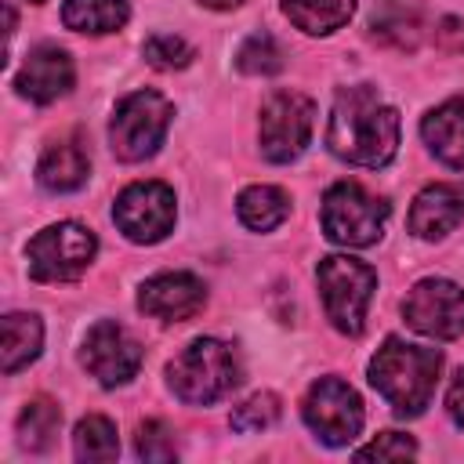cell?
<instances>
[{"label": "cell", "mask_w": 464, "mask_h": 464, "mask_svg": "<svg viewBox=\"0 0 464 464\" xmlns=\"http://www.w3.org/2000/svg\"><path fill=\"white\" fill-rule=\"evenodd\" d=\"M326 145L355 167H384L399 149V112L366 83L344 87L330 112Z\"/></svg>", "instance_id": "obj_1"}, {"label": "cell", "mask_w": 464, "mask_h": 464, "mask_svg": "<svg viewBox=\"0 0 464 464\" xmlns=\"http://www.w3.org/2000/svg\"><path fill=\"white\" fill-rule=\"evenodd\" d=\"M439 370L442 355L435 348H417L399 337H388L370 359V384L377 388V395H384L395 417H417L431 402Z\"/></svg>", "instance_id": "obj_2"}, {"label": "cell", "mask_w": 464, "mask_h": 464, "mask_svg": "<svg viewBox=\"0 0 464 464\" xmlns=\"http://www.w3.org/2000/svg\"><path fill=\"white\" fill-rule=\"evenodd\" d=\"M170 388L188 406H210L239 384V359L232 344L218 337H196L174 362L167 366Z\"/></svg>", "instance_id": "obj_3"}, {"label": "cell", "mask_w": 464, "mask_h": 464, "mask_svg": "<svg viewBox=\"0 0 464 464\" xmlns=\"http://www.w3.org/2000/svg\"><path fill=\"white\" fill-rule=\"evenodd\" d=\"M315 279H319L326 319L348 337L362 334V319H366V308H370L373 290H377V272L366 261L330 254L319 261Z\"/></svg>", "instance_id": "obj_4"}, {"label": "cell", "mask_w": 464, "mask_h": 464, "mask_svg": "<svg viewBox=\"0 0 464 464\" xmlns=\"http://www.w3.org/2000/svg\"><path fill=\"white\" fill-rule=\"evenodd\" d=\"M170 102L156 91H134L127 94L116 112H112V123H109V141H112V152L123 160V163H138V160H149L160 141L167 138V127H170Z\"/></svg>", "instance_id": "obj_5"}, {"label": "cell", "mask_w": 464, "mask_h": 464, "mask_svg": "<svg viewBox=\"0 0 464 464\" xmlns=\"http://www.w3.org/2000/svg\"><path fill=\"white\" fill-rule=\"evenodd\" d=\"M388 203L370 196L359 181H337L323 196V232L341 246H370L381 239Z\"/></svg>", "instance_id": "obj_6"}, {"label": "cell", "mask_w": 464, "mask_h": 464, "mask_svg": "<svg viewBox=\"0 0 464 464\" xmlns=\"http://www.w3.org/2000/svg\"><path fill=\"white\" fill-rule=\"evenodd\" d=\"M98 254V239L91 228L76 221H58L44 232H36L25 246L29 276L36 283H69L87 272V265Z\"/></svg>", "instance_id": "obj_7"}, {"label": "cell", "mask_w": 464, "mask_h": 464, "mask_svg": "<svg viewBox=\"0 0 464 464\" xmlns=\"http://www.w3.org/2000/svg\"><path fill=\"white\" fill-rule=\"evenodd\" d=\"M315 123L312 98L297 91H276L261 105V152L272 163H290L304 152Z\"/></svg>", "instance_id": "obj_8"}, {"label": "cell", "mask_w": 464, "mask_h": 464, "mask_svg": "<svg viewBox=\"0 0 464 464\" xmlns=\"http://www.w3.org/2000/svg\"><path fill=\"white\" fill-rule=\"evenodd\" d=\"M304 424L326 446H348L362 428V402L341 377H319L304 395Z\"/></svg>", "instance_id": "obj_9"}, {"label": "cell", "mask_w": 464, "mask_h": 464, "mask_svg": "<svg viewBox=\"0 0 464 464\" xmlns=\"http://www.w3.org/2000/svg\"><path fill=\"white\" fill-rule=\"evenodd\" d=\"M112 221L130 243H160L174 228V192L163 181H134L116 196Z\"/></svg>", "instance_id": "obj_10"}, {"label": "cell", "mask_w": 464, "mask_h": 464, "mask_svg": "<svg viewBox=\"0 0 464 464\" xmlns=\"http://www.w3.org/2000/svg\"><path fill=\"white\" fill-rule=\"evenodd\" d=\"M402 319L424 337L453 341L464 334V290L450 279H420L402 301Z\"/></svg>", "instance_id": "obj_11"}, {"label": "cell", "mask_w": 464, "mask_h": 464, "mask_svg": "<svg viewBox=\"0 0 464 464\" xmlns=\"http://www.w3.org/2000/svg\"><path fill=\"white\" fill-rule=\"evenodd\" d=\"M80 362L91 370V377H98V384L116 388V384H127L138 373V366H141V344L120 323L102 319V323H94L87 330Z\"/></svg>", "instance_id": "obj_12"}, {"label": "cell", "mask_w": 464, "mask_h": 464, "mask_svg": "<svg viewBox=\"0 0 464 464\" xmlns=\"http://www.w3.org/2000/svg\"><path fill=\"white\" fill-rule=\"evenodd\" d=\"M203 301H207V290L192 272L152 276V279H145V286L138 294V308L152 319H163V323L192 319L203 308Z\"/></svg>", "instance_id": "obj_13"}, {"label": "cell", "mask_w": 464, "mask_h": 464, "mask_svg": "<svg viewBox=\"0 0 464 464\" xmlns=\"http://www.w3.org/2000/svg\"><path fill=\"white\" fill-rule=\"evenodd\" d=\"M69 87H72V58L54 44L29 51V58L22 62V69L14 76V91L36 105L62 98Z\"/></svg>", "instance_id": "obj_14"}, {"label": "cell", "mask_w": 464, "mask_h": 464, "mask_svg": "<svg viewBox=\"0 0 464 464\" xmlns=\"http://www.w3.org/2000/svg\"><path fill=\"white\" fill-rule=\"evenodd\" d=\"M464 221V185H428L410 207V232L420 239H442Z\"/></svg>", "instance_id": "obj_15"}, {"label": "cell", "mask_w": 464, "mask_h": 464, "mask_svg": "<svg viewBox=\"0 0 464 464\" xmlns=\"http://www.w3.org/2000/svg\"><path fill=\"white\" fill-rule=\"evenodd\" d=\"M87 174H91V156H87L83 138L76 134L51 141L36 163V181L47 192H76L87 181Z\"/></svg>", "instance_id": "obj_16"}, {"label": "cell", "mask_w": 464, "mask_h": 464, "mask_svg": "<svg viewBox=\"0 0 464 464\" xmlns=\"http://www.w3.org/2000/svg\"><path fill=\"white\" fill-rule=\"evenodd\" d=\"M420 134H424L428 149L442 163L464 170V94H457V98L442 102L439 109H431L424 116V123H420Z\"/></svg>", "instance_id": "obj_17"}, {"label": "cell", "mask_w": 464, "mask_h": 464, "mask_svg": "<svg viewBox=\"0 0 464 464\" xmlns=\"http://www.w3.org/2000/svg\"><path fill=\"white\" fill-rule=\"evenodd\" d=\"M420 11L410 7L406 0H384L381 7H373L370 14V33L373 40L395 47V51H413L420 44Z\"/></svg>", "instance_id": "obj_18"}, {"label": "cell", "mask_w": 464, "mask_h": 464, "mask_svg": "<svg viewBox=\"0 0 464 464\" xmlns=\"http://www.w3.org/2000/svg\"><path fill=\"white\" fill-rule=\"evenodd\" d=\"M130 18L127 0H65L62 4V22L72 33H116Z\"/></svg>", "instance_id": "obj_19"}, {"label": "cell", "mask_w": 464, "mask_h": 464, "mask_svg": "<svg viewBox=\"0 0 464 464\" xmlns=\"http://www.w3.org/2000/svg\"><path fill=\"white\" fill-rule=\"evenodd\" d=\"M355 11V0H283V14L312 36H326L341 29Z\"/></svg>", "instance_id": "obj_20"}, {"label": "cell", "mask_w": 464, "mask_h": 464, "mask_svg": "<svg viewBox=\"0 0 464 464\" xmlns=\"http://www.w3.org/2000/svg\"><path fill=\"white\" fill-rule=\"evenodd\" d=\"M236 210H239V221L254 232H268L276 225H283V218L290 214V199L283 188L276 185H250L239 192L236 199Z\"/></svg>", "instance_id": "obj_21"}, {"label": "cell", "mask_w": 464, "mask_h": 464, "mask_svg": "<svg viewBox=\"0 0 464 464\" xmlns=\"http://www.w3.org/2000/svg\"><path fill=\"white\" fill-rule=\"evenodd\" d=\"M44 344V326L36 315L11 312L4 315V373H18L40 355Z\"/></svg>", "instance_id": "obj_22"}, {"label": "cell", "mask_w": 464, "mask_h": 464, "mask_svg": "<svg viewBox=\"0 0 464 464\" xmlns=\"http://www.w3.org/2000/svg\"><path fill=\"white\" fill-rule=\"evenodd\" d=\"M58 428H62V410H58V402H51L44 395L40 399H29L22 406V413H18V442L29 453L51 450Z\"/></svg>", "instance_id": "obj_23"}, {"label": "cell", "mask_w": 464, "mask_h": 464, "mask_svg": "<svg viewBox=\"0 0 464 464\" xmlns=\"http://www.w3.org/2000/svg\"><path fill=\"white\" fill-rule=\"evenodd\" d=\"M72 446H76V457L80 460H112L120 453V439H116V428L109 417H83L76 424V435H72Z\"/></svg>", "instance_id": "obj_24"}, {"label": "cell", "mask_w": 464, "mask_h": 464, "mask_svg": "<svg viewBox=\"0 0 464 464\" xmlns=\"http://www.w3.org/2000/svg\"><path fill=\"white\" fill-rule=\"evenodd\" d=\"M286 54H283V47L276 44V36L272 33H250L243 44H239V51H236V65H239V72H250V76H276L286 62H283Z\"/></svg>", "instance_id": "obj_25"}, {"label": "cell", "mask_w": 464, "mask_h": 464, "mask_svg": "<svg viewBox=\"0 0 464 464\" xmlns=\"http://www.w3.org/2000/svg\"><path fill=\"white\" fill-rule=\"evenodd\" d=\"M228 420H232L236 431H246V435L250 431H265V428H272L279 420V399L272 392H257L246 402H239Z\"/></svg>", "instance_id": "obj_26"}, {"label": "cell", "mask_w": 464, "mask_h": 464, "mask_svg": "<svg viewBox=\"0 0 464 464\" xmlns=\"http://www.w3.org/2000/svg\"><path fill=\"white\" fill-rule=\"evenodd\" d=\"M145 62L156 69H185L192 62V47L174 33H156L145 40Z\"/></svg>", "instance_id": "obj_27"}, {"label": "cell", "mask_w": 464, "mask_h": 464, "mask_svg": "<svg viewBox=\"0 0 464 464\" xmlns=\"http://www.w3.org/2000/svg\"><path fill=\"white\" fill-rule=\"evenodd\" d=\"M134 450H138L141 460H174V457H178L174 431H170L163 420H145V424H138Z\"/></svg>", "instance_id": "obj_28"}, {"label": "cell", "mask_w": 464, "mask_h": 464, "mask_svg": "<svg viewBox=\"0 0 464 464\" xmlns=\"http://www.w3.org/2000/svg\"><path fill=\"white\" fill-rule=\"evenodd\" d=\"M413 453H417V442H413L410 435H402V431H384V435H377L370 446L355 450L359 460H406V457H413Z\"/></svg>", "instance_id": "obj_29"}, {"label": "cell", "mask_w": 464, "mask_h": 464, "mask_svg": "<svg viewBox=\"0 0 464 464\" xmlns=\"http://www.w3.org/2000/svg\"><path fill=\"white\" fill-rule=\"evenodd\" d=\"M446 410H450V420L457 428H464V366L453 373L450 381V392H446Z\"/></svg>", "instance_id": "obj_30"}, {"label": "cell", "mask_w": 464, "mask_h": 464, "mask_svg": "<svg viewBox=\"0 0 464 464\" xmlns=\"http://www.w3.org/2000/svg\"><path fill=\"white\" fill-rule=\"evenodd\" d=\"M435 40L446 51H464V22L460 18H442L439 29H435Z\"/></svg>", "instance_id": "obj_31"}, {"label": "cell", "mask_w": 464, "mask_h": 464, "mask_svg": "<svg viewBox=\"0 0 464 464\" xmlns=\"http://www.w3.org/2000/svg\"><path fill=\"white\" fill-rule=\"evenodd\" d=\"M203 7H214V11H228V7H236V4H243V0H199Z\"/></svg>", "instance_id": "obj_32"}, {"label": "cell", "mask_w": 464, "mask_h": 464, "mask_svg": "<svg viewBox=\"0 0 464 464\" xmlns=\"http://www.w3.org/2000/svg\"><path fill=\"white\" fill-rule=\"evenodd\" d=\"M29 4H44V0H29Z\"/></svg>", "instance_id": "obj_33"}]
</instances>
